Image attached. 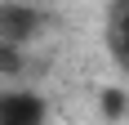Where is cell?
Returning a JSON list of instances; mask_svg holds the SVG:
<instances>
[{
	"mask_svg": "<svg viewBox=\"0 0 129 125\" xmlns=\"http://www.w3.org/2000/svg\"><path fill=\"white\" fill-rule=\"evenodd\" d=\"M0 72H5V76L22 72V49H18V45H9V40H0Z\"/></svg>",
	"mask_w": 129,
	"mask_h": 125,
	"instance_id": "3",
	"label": "cell"
},
{
	"mask_svg": "<svg viewBox=\"0 0 129 125\" xmlns=\"http://www.w3.org/2000/svg\"><path fill=\"white\" fill-rule=\"evenodd\" d=\"M36 27H40V13H36V9L0 0V40L22 45V40H31V36H36Z\"/></svg>",
	"mask_w": 129,
	"mask_h": 125,
	"instance_id": "1",
	"label": "cell"
},
{
	"mask_svg": "<svg viewBox=\"0 0 129 125\" xmlns=\"http://www.w3.org/2000/svg\"><path fill=\"white\" fill-rule=\"evenodd\" d=\"M45 121V103L27 89L0 94V125H40Z\"/></svg>",
	"mask_w": 129,
	"mask_h": 125,
	"instance_id": "2",
	"label": "cell"
}]
</instances>
